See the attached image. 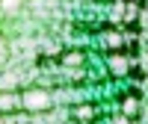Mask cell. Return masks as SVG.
Masks as SVG:
<instances>
[{
    "instance_id": "8",
    "label": "cell",
    "mask_w": 148,
    "mask_h": 124,
    "mask_svg": "<svg viewBox=\"0 0 148 124\" xmlns=\"http://www.w3.org/2000/svg\"><path fill=\"white\" fill-rule=\"evenodd\" d=\"M116 124H127V118H119V121H116Z\"/></svg>"
},
{
    "instance_id": "4",
    "label": "cell",
    "mask_w": 148,
    "mask_h": 124,
    "mask_svg": "<svg viewBox=\"0 0 148 124\" xmlns=\"http://www.w3.org/2000/svg\"><path fill=\"white\" fill-rule=\"evenodd\" d=\"M121 109H125L127 115H130V112H136V101H133V97H127V101H125V106H121Z\"/></svg>"
},
{
    "instance_id": "1",
    "label": "cell",
    "mask_w": 148,
    "mask_h": 124,
    "mask_svg": "<svg viewBox=\"0 0 148 124\" xmlns=\"http://www.w3.org/2000/svg\"><path fill=\"white\" fill-rule=\"evenodd\" d=\"M21 104L27 106V109H45V106H51V104H53V97L47 95V92L33 89V92H27V95L21 97Z\"/></svg>"
},
{
    "instance_id": "2",
    "label": "cell",
    "mask_w": 148,
    "mask_h": 124,
    "mask_svg": "<svg viewBox=\"0 0 148 124\" xmlns=\"http://www.w3.org/2000/svg\"><path fill=\"white\" fill-rule=\"evenodd\" d=\"M110 68H113V74H125L127 71V59L125 56H110Z\"/></svg>"
},
{
    "instance_id": "5",
    "label": "cell",
    "mask_w": 148,
    "mask_h": 124,
    "mask_svg": "<svg viewBox=\"0 0 148 124\" xmlns=\"http://www.w3.org/2000/svg\"><path fill=\"white\" fill-rule=\"evenodd\" d=\"M65 65H80V53H68L65 56Z\"/></svg>"
},
{
    "instance_id": "3",
    "label": "cell",
    "mask_w": 148,
    "mask_h": 124,
    "mask_svg": "<svg viewBox=\"0 0 148 124\" xmlns=\"http://www.w3.org/2000/svg\"><path fill=\"white\" fill-rule=\"evenodd\" d=\"M18 104H21V97H15V95H0V109H12Z\"/></svg>"
},
{
    "instance_id": "6",
    "label": "cell",
    "mask_w": 148,
    "mask_h": 124,
    "mask_svg": "<svg viewBox=\"0 0 148 124\" xmlns=\"http://www.w3.org/2000/svg\"><path fill=\"white\" fill-rule=\"evenodd\" d=\"M77 115H80V118H89V115H92V106H80Z\"/></svg>"
},
{
    "instance_id": "7",
    "label": "cell",
    "mask_w": 148,
    "mask_h": 124,
    "mask_svg": "<svg viewBox=\"0 0 148 124\" xmlns=\"http://www.w3.org/2000/svg\"><path fill=\"white\" fill-rule=\"evenodd\" d=\"M0 6H3V9L9 6V12H12V9H15V6H18V0H3V3H0Z\"/></svg>"
}]
</instances>
